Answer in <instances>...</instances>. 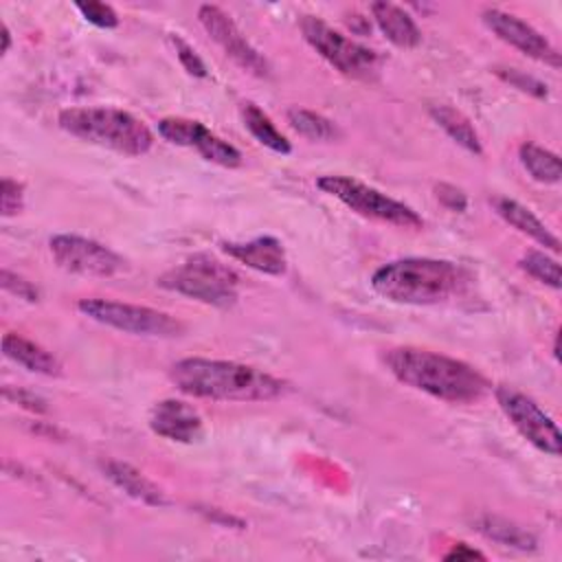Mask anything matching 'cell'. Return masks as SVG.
Here are the masks:
<instances>
[{"mask_svg":"<svg viewBox=\"0 0 562 562\" xmlns=\"http://www.w3.org/2000/svg\"><path fill=\"white\" fill-rule=\"evenodd\" d=\"M371 15L382 35L397 48H415L422 42V31L413 15L393 2H373Z\"/></svg>","mask_w":562,"mask_h":562,"instance_id":"ac0fdd59","label":"cell"},{"mask_svg":"<svg viewBox=\"0 0 562 562\" xmlns=\"http://www.w3.org/2000/svg\"><path fill=\"white\" fill-rule=\"evenodd\" d=\"M472 281L468 268L432 257L393 259L371 274L373 292L402 305H439L454 301L468 292Z\"/></svg>","mask_w":562,"mask_h":562,"instance_id":"3957f363","label":"cell"},{"mask_svg":"<svg viewBox=\"0 0 562 562\" xmlns=\"http://www.w3.org/2000/svg\"><path fill=\"white\" fill-rule=\"evenodd\" d=\"M481 20L505 44L514 46L516 50H520L522 55H527L536 61H542V64L551 66L553 70H560L558 48L538 29H533L529 22L520 20L514 13L496 9V7L483 9Z\"/></svg>","mask_w":562,"mask_h":562,"instance_id":"4fadbf2b","label":"cell"},{"mask_svg":"<svg viewBox=\"0 0 562 562\" xmlns=\"http://www.w3.org/2000/svg\"><path fill=\"white\" fill-rule=\"evenodd\" d=\"M518 266L536 281H540L553 290H560L562 277H560V263L555 257H549L542 250H529L520 257Z\"/></svg>","mask_w":562,"mask_h":562,"instance_id":"d4e9b609","label":"cell"},{"mask_svg":"<svg viewBox=\"0 0 562 562\" xmlns=\"http://www.w3.org/2000/svg\"><path fill=\"white\" fill-rule=\"evenodd\" d=\"M316 187L362 217H369V220H375L382 224H391V226H400V228H422L424 226V220L419 217V213L415 209L378 191L375 187L360 182L358 178L327 173L316 180Z\"/></svg>","mask_w":562,"mask_h":562,"instance_id":"8992f818","label":"cell"},{"mask_svg":"<svg viewBox=\"0 0 562 562\" xmlns=\"http://www.w3.org/2000/svg\"><path fill=\"white\" fill-rule=\"evenodd\" d=\"M494 204V211L509 224L514 226L516 231H520L522 235L531 237L533 241H538L540 246L549 248L551 252H560V239L547 228L544 222H540V217H536L527 206H522L520 202L516 200H509V198H494L492 200Z\"/></svg>","mask_w":562,"mask_h":562,"instance_id":"d6986e66","label":"cell"},{"mask_svg":"<svg viewBox=\"0 0 562 562\" xmlns=\"http://www.w3.org/2000/svg\"><path fill=\"white\" fill-rule=\"evenodd\" d=\"M149 428L154 435L176 441V443H193L202 437L204 422L200 413L176 397L160 400L149 411Z\"/></svg>","mask_w":562,"mask_h":562,"instance_id":"5bb4252c","label":"cell"},{"mask_svg":"<svg viewBox=\"0 0 562 562\" xmlns=\"http://www.w3.org/2000/svg\"><path fill=\"white\" fill-rule=\"evenodd\" d=\"M158 134L173 145L195 149L204 160L235 169L241 165V154L235 145L220 138L204 123L184 116H165L158 121Z\"/></svg>","mask_w":562,"mask_h":562,"instance_id":"7c38bea8","label":"cell"},{"mask_svg":"<svg viewBox=\"0 0 562 562\" xmlns=\"http://www.w3.org/2000/svg\"><path fill=\"white\" fill-rule=\"evenodd\" d=\"M443 560H485V553L470 547L468 542H457L443 553Z\"/></svg>","mask_w":562,"mask_h":562,"instance_id":"d6a6232c","label":"cell"},{"mask_svg":"<svg viewBox=\"0 0 562 562\" xmlns=\"http://www.w3.org/2000/svg\"><path fill=\"white\" fill-rule=\"evenodd\" d=\"M299 26L305 42L345 77L360 81H373L378 77L380 57L375 55V50L338 33L334 26L316 15H303Z\"/></svg>","mask_w":562,"mask_h":562,"instance_id":"ba28073f","label":"cell"},{"mask_svg":"<svg viewBox=\"0 0 562 562\" xmlns=\"http://www.w3.org/2000/svg\"><path fill=\"white\" fill-rule=\"evenodd\" d=\"M156 285L220 310L233 307L239 296V274L206 252L169 268L156 279Z\"/></svg>","mask_w":562,"mask_h":562,"instance_id":"5b68a950","label":"cell"},{"mask_svg":"<svg viewBox=\"0 0 562 562\" xmlns=\"http://www.w3.org/2000/svg\"><path fill=\"white\" fill-rule=\"evenodd\" d=\"M77 310L116 331L130 334V336H143V338H178L184 334V323L176 316L147 307V305H134L125 301H112V299H81L77 301Z\"/></svg>","mask_w":562,"mask_h":562,"instance_id":"52a82bcc","label":"cell"},{"mask_svg":"<svg viewBox=\"0 0 562 562\" xmlns=\"http://www.w3.org/2000/svg\"><path fill=\"white\" fill-rule=\"evenodd\" d=\"M2 395H4V400H9L11 404H15V406H22V408H26V411H31V413H37V415L46 413V408H48L44 397L35 395L33 391H26V389H18V386H4V389H2Z\"/></svg>","mask_w":562,"mask_h":562,"instance_id":"4dcf8cb0","label":"cell"},{"mask_svg":"<svg viewBox=\"0 0 562 562\" xmlns=\"http://www.w3.org/2000/svg\"><path fill=\"white\" fill-rule=\"evenodd\" d=\"M171 44L176 48V57L180 61V66L187 70V75L191 77H198V79H204L209 75L206 70V64L202 61V57L193 50L191 44H187L180 35H171Z\"/></svg>","mask_w":562,"mask_h":562,"instance_id":"f1b7e54d","label":"cell"},{"mask_svg":"<svg viewBox=\"0 0 562 562\" xmlns=\"http://www.w3.org/2000/svg\"><path fill=\"white\" fill-rule=\"evenodd\" d=\"M285 119H288L290 127H292L296 134H301V136H305V138H310V140L329 143V140L340 138L338 125H336L331 119H327V116H323V114H318V112H314V110L290 108V110L285 112Z\"/></svg>","mask_w":562,"mask_h":562,"instance_id":"cb8c5ba5","label":"cell"},{"mask_svg":"<svg viewBox=\"0 0 562 562\" xmlns=\"http://www.w3.org/2000/svg\"><path fill=\"white\" fill-rule=\"evenodd\" d=\"M101 470H103L105 479L114 487H119L123 494H127L130 498L143 503V505H149V507L167 505L165 492L132 463H125L119 459H105V461H101Z\"/></svg>","mask_w":562,"mask_h":562,"instance_id":"2e32d148","label":"cell"},{"mask_svg":"<svg viewBox=\"0 0 562 562\" xmlns=\"http://www.w3.org/2000/svg\"><path fill=\"white\" fill-rule=\"evenodd\" d=\"M239 114H241V121H244V127L252 134V138L257 143H261L263 147H268L270 151L274 154H281V156H288L292 151V145L290 140L274 127L272 119L252 101H244L239 105Z\"/></svg>","mask_w":562,"mask_h":562,"instance_id":"44dd1931","label":"cell"},{"mask_svg":"<svg viewBox=\"0 0 562 562\" xmlns=\"http://www.w3.org/2000/svg\"><path fill=\"white\" fill-rule=\"evenodd\" d=\"M349 18H353V20H347V24H349V29H351L353 33H358V35H364V33H369V31H371L369 18H364V15H358V13H353V15H349Z\"/></svg>","mask_w":562,"mask_h":562,"instance_id":"836d02e7","label":"cell"},{"mask_svg":"<svg viewBox=\"0 0 562 562\" xmlns=\"http://www.w3.org/2000/svg\"><path fill=\"white\" fill-rule=\"evenodd\" d=\"M24 209V184L13 178H2L0 211L2 217H13Z\"/></svg>","mask_w":562,"mask_h":562,"instance_id":"f546056e","label":"cell"},{"mask_svg":"<svg viewBox=\"0 0 562 562\" xmlns=\"http://www.w3.org/2000/svg\"><path fill=\"white\" fill-rule=\"evenodd\" d=\"M560 334H555V340H553V356H555V360L560 358Z\"/></svg>","mask_w":562,"mask_h":562,"instance_id":"d590c367","label":"cell"},{"mask_svg":"<svg viewBox=\"0 0 562 562\" xmlns=\"http://www.w3.org/2000/svg\"><path fill=\"white\" fill-rule=\"evenodd\" d=\"M2 353L24 367L26 371L31 373H40V375H48V378H59L64 371H61V362L48 351L44 349L42 345L20 336V334H4L2 336Z\"/></svg>","mask_w":562,"mask_h":562,"instance_id":"e0dca14e","label":"cell"},{"mask_svg":"<svg viewBox=\"0 0 562 562\" xmlns=\"http://www.w3.org/2000/svg\"><path fill=\"white\" fill-rule=\"evenodd\" d=\"M520 165L527 169V173L542 184H558L562 178V165L555 151L538 145V143H522L518 147Z\"/></svg>","mask_w":562,"mask_h":562,"instance_id":"7402d4cb","label":"cell"},{"mask_svg":"<svg viewBox=\"0 0 562 562\" xmlns=\"http://www.w3.org/2000/svg\"><path fill=\"white\" fill-rule=\"evenodd\" d=\"M0 40H2V46H0V53L7 55L9 48H11V31L7 24H2V31H0Z\"/></svg>","mask_w":562,"mask_h":562,"instance_id":"e575fe53","label":"cell"},{"mask_svg":"<svg viewBox=\"0 0 562 562\" xmlns=\"http://www.w3.org/2000/svg\"><path fill=\"white\" fill-rule=\"evenodd\" d=\"M496 402L512 426L540 452L549 457H560L562 435L555 422L525 393L514 386H496Z\"/></svg>","mask_w":562,"mask_h":562,"instance_id":"30bf717a","label":"cell"},{"mask_svg":"<svg viewBox=\"0 0 562 562\" xmlns=\"http://www.w3.org/2000/svg\"><path fill=\"white\" fill-rule=\"evenodd\" d=\"M169 380L184 395L220 402H270L288 389L263 369L215 358H182L171 364Z\"/></svg>","mask_w":562,"mask_h":562,"instance_id":"6da1fadb","label":"cell"},{"mask_svg":"<svg viewBox=\"0 0 562 562\" xmlns=\"http://www.w3.org/2000/svg\"><path fill=\"white\" fill-rule=\"evenodd\" d=\"M198 20L206 35L231 57L241 70L255 77H270L268 59L248 42V37L239 31L233 18L220 9L217 4H200Z\"/></svg>","mask_w":562,"mask_h":562,"instance_id":"8fae6325","label":"cell"},{"mask_svg":"<svg viewBox=\"0 0 562 562\" xmlns=\"http://www.w3.org/2000/svg\"><path fill=\"white\" fill-rule=\"evenodd\" d=\"M428 114L459 147H463L465 151H470L474 156L483 154L481 138H479L472 121L463 112H459L457 108L446 105V103H435L428 108Z\"/></svg>","mask_w":562,"mask_h":562,"instance_id":"ffe728a7","label":"cell"},{"mask_svg":"<svg viewBox=\"0 0 562 562\" xmlns=\"http://www.w3.org/2000/svg\"><path fill=\"white\" fill-rule=\"evenodd\" d=\"M75 9L81 13V18L99 29H116L119 15L116 11L105 2H77Z\"/></svg>","mask_w":562,"mask_h":562,"instance_id":"4316f807","label":"cell"},{"mask_svg":"<svg viewBox=\"0 0 562 562\" xmlns=\"http://www.w3.org/2000/svg\"><path fill=\"white\" fill-rule=\"evenodd\" d=\"M222 250L244 263L246 268H252L257 272L270 274V277H281L288 270V259H285V248L281 239L272 235H261L248 241H222Z\"/></svg>","mask_w":562,"mask_h":562,"instance_id":"9a60e30c","label":"cell"},{"mask_svg":"<svg viewBox=\"0 0 562 562\" xmlns=\"http://www.w3.org/2000/svg\"><path fill=\"white\" fill-rule=\"evenodd\" d=\"M494 72H496L498 79H503L512 88H516L520 92H527V94H531L536 99H547V94H549L547 83H542L540 79H536L531 75H525L518 68H503V66H498V68H494Z\"/></svg>","mask_w":562,"mask_h":562,"instance_id":"484cf974","label":"cell"},{"mask_svg":"<svg viewBox=\"0 0 562 562\" xmlns=\"http://www.w3.org/2000/svg\"><path fill=\"white\" fill-rule=\"evenodd\" d=\"M476 529L485 538H490V540H494V542H498L503 547H514V549H520V551L536 549V536L529 533L527 529L509 522L507 518L490 516V514L479 516L476 518Z\"/></svg>","mask_w":562,"mask_h":562,"instance_id":"603a6c76","label":"cell"},{"mask_svg":"<svg viewBox=\"0 0 562 562\" xmlns=\"http://www.w3.org/2000/svg\"><path fill=\"white\" fill-rule=\"evenodd\" d=\"M435 198L439 200V204H443L448 211L454 213H463L468 209V195L463 193V189L448 184V182H439L435 184Z\"/></svg>","mask_w":562,"mask_h":562,"instance_id":"1f68e13d","label":"cell"},{"mask_svg":"<svg viewBox=\"0 0 562 562\" xmlns=\"http://www.w3.org/2000/svg\"><path fill=\"white\" fill-rule=\"evenodd\" d=\"M384 364L402 384L450 404H472L490 391L479 369L439 351L393 347L384 353Z\"/></svg>","mask_w":562,"mask_h":562,"instance_id":"7a4b0ae2","label":"cell"},{"mask_svg":"<svg viewBox=\"0 0 562 562\" xmlns=\"http://www.w3.org/2000/svg\"><path fill=\"white\" fill-rule=\"evenodd\" d=\"M48 250L55 263L70 274L108 279L127 270V261L119 252L90 237L59 233L48 239Z\"/></svg>","mask_w":562,"mask_h":562,"instance_id":"9c48e42d","label":"cell"},{"mask_svg":"<svg viewBox=\"0 0 562 562\" xmlns=\"http://www.w3.org/2000/svg\"><path fill=\"white\" fill-rule=\"evenodd\" d=\"M0 285H2L9 294H13V296H18V299H22V301H26V303H37V301H40V290L35 288V283L29 281V279H24V277L18 274V272H11L9 268H2V272H0Z\"/></svg>","mask_w":562,"mask_h":562,"instance_id":"83f0119b","label":"cell"},{"mask_svg":"<svg viewBox=\"0 0 562 562\" xmlns=\"http://www.w3.org/2000/svg\"><path fill=\"white\" fill-rule=\"evenodd\" d=\"M57 123L70 136L123 156H143L154 145V134L140 119L110 105L66 108L59 112Z\"/></svg>","mask_w":562,"mask_h":562,"instance_id":"277c9868","label":"cell"}]
</instances>
